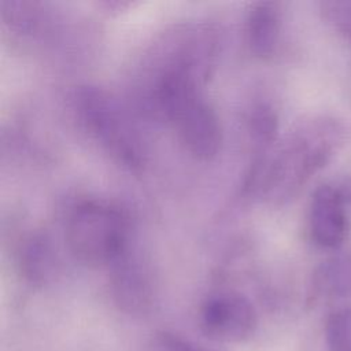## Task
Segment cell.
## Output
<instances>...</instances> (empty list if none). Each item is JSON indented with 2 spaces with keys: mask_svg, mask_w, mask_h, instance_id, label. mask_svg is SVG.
<instances>
[{
  "mask_svg": "<svg viewBox=\"0 0 351 351\" xmlns=\"http://www.w3.org/2000/svg\"><path fill=\"white\" fill-rule=\"evenodd\" d=\"M344 138L346 128L337 118L322 114L303 118L262 162L251 165L245 191L271 206L289 203L336 156Z\"/></svg>",
  "mask_w": 351,
  "mask_h": 351,
  "instance_id": "obj_1",
  "label": "cell"
},
{
  "mask_svg": "<svg viewBox=\"0 0 351 351\" xmlns=\"http://www.w3.org/2000/svg\"><path fill=\"white\" fill-rule=\"evenodd\" d=\"M71 255L92 266H110L130 247V222L117 204L84 199L71 206L64 225Z\"/></svg>",
  "mask_w": 351,
  "mask_h": 351,
  "instance_id": "obj_2",
  "label": "cell"
},
{
  "mask_svg": "<svg viewBox=\"0 0 351 351\" xmlns=\"http://www.w3.org/2000/svg\"><path fill=\"white\" fill-rule=\"evenodd\" d=\"M73 107L84 129L117 163L138 170L147 152L140 130L123 104L108 90L81 85L74 90Z\"/></svg>",
  "mask_w": 351,
  "mask_h": 351,
  "instance_id": "obj_3",
  "label": "cell"
},
{
  "mask_svg": "<svg viewBox=\"0 0 351 351\" xmlns=\"http://www.w3.org/2000/svg\"><path fill=\"white\" fill-rule=\"evenodd\" d=\"M0 18L19 43L36 48H53L64 41L66 18L51 3L37 0H4Z\"/></svg>",
  "mask_w": 351,
  "mask_h": 351,
  "instance_id": "obj_4",
  "label": "cell"
},
{
  "mask_svg": "<svg viewBox=\"0 0 351 351\" xmlns=\"http://www.w3.org/2000/svg\"><path fill=\"white\" fill-rule=\"evenodd\" d=\"M202 332L219 343H243L256 330L258 314L251 300L234 291L210 295L199 310Z\"/></svg>",
  "mask_w": 351,
  "mask_h": 351,
  "instance_id": "obj_5",
  "label": "cell"
},
{
  "mask_svg": "<svg viewBox=\"0 0 351 351\" xmlns=\"http://www.w3.org/2000/svg\"><path fill=\"white\" fill-rule=\"evenodd\" d=\"M108 267L110 289L117 306L133 315L148 313L155 302L156 288L147 261L130 247Z\"/></svg>",
  "mask_w": 351,
  "mask_h": 351,
  "instance_id": "obj_6",
  "label": "cell"
},
{
  "mask_svg": "<svg viewBox=\"0 0 351 351\" xmlns=\"http://www.w3.org/2000/svg\"><path fill=\"white\" fill-rule=\"evenodd\" d=\"M347 199L340 185H319L308 204V233L313 243L325 250L339 248L348 234Z\"/></svg>",
  "mask_w": 351,
  "mask_h": 351,
  "instance_id": "obj_7",
  "label": "cell"
},
{
  "mask_svg": "<svg viewBox=\"0 0 351 351\" xmlns=\"http://www.w3.org/2000/svg\"><path fill=\"white\" fill-rule=\"evenodd\" d=\"M282 30V12L278 3L258 1L251 4L245 15V41L258 58L274 55L280 45Z\"/></svg>",
  "mask_w": 351,
  "mask_h": 351,
  "instance_id": "obj_8",
  "label": "cell"
},
{
  "mask_svg": "<svg viewBox=\"0 0 351 351\" xmlns=\"http://www.w3.org/2000/svg\"><path fill=\"white\" fill-rule=\"evenodd\" d=\"M351 298V254L322 261L311 273L307 288L310 306Z\"/></svg>",
  "mask_w": 351,
  "mask_h": 351,
  "instance_id": "obj_9",
  "label": "cell"
},
{
  "mask_svg": "<svg viewBox=\"0 0 351 351\" xmlns=\"http://www.w3.org/2000/svg\"><path fill=\"white\" fill-rule=\"evenodd\" d=\"M18 267L22 277L34 285H43L55 276L58 261L47 234L34 232L22 240L18 250Z\"/></svg>",
  "mask_w": 351,
  "mask_h": 351,
  "instance_id": "obj_10",
  "label": "cell"
},
{
  "mask_svg": "<svg viewBox=\"0 0 351 351\" xmlns=\"http://www.w3.org/2000/svg\"><path fill=\"white\" fill-rule=\"evenodd\" d=\"M245 129L255 149L252 163L262 162L277 143L278 117L273 106L267 101H255L245 114Z\"/></svg>",
  "mask_w": 351,
  "mask_h": 351,
  "instance_id": "obj_11",
  "label": "cell"
},
{
  "mask_svg": "<svg viewBox=\"0 0 351 351\" xmlns=\"http://www.w3.org/2000/svg\"><path fill=\"white\" fill-rule=\"evenodd\" d=\"M326 351H351V307L332 311L325 322Z\"/></svg>",
  "mask_w": 351,
  "mask_h": 351,
  "instance_id": "obj_12",
  "label": "cell"
},
{
  "mask_svg": "<svg viewBox=\"0 0 351 351\" xmlns=\"http://www.w3.org/2000/svg\"><path fill=\"white\" fill-rule=\"evenodd\" d=\"M319 14L335 33L351 43V0L321 1Z\"/></svg>",
  "mask_w": 351,
  "mask_h": 351,
  "instance_id": "obj_13",
  "label": "cell"
},
{
  "mask_svg": "<svg viewBox=\"0 0 351 351\" xmlns=\"http://www.w3.org/2000/svg\"><path fill=\"white\" fill-rule=\"evenodd\" d=\"M158 351H210L174 332H160L155 337Z\"/></svg>",
  "mask_w": 351,
  "mask_h": 351,
  "instance_id": "obj_14",
  "label": "cell"
},
{
  "mask_svg": "<svg viewBox=\"0 0 351 351\" xmlns=\"http://www.w3.org/2000/svg\"><path fill=\"white\" fill-rule=\"evenodd\" d=\"M99 5L108 12H117V11L126 10L128 7L132 5V3L123 1V0H104V1H100Z\"/></svg>",
  "mask_w": 351,
  "mask_h": 351,
  "instance_id": "obj_15",
  "label": "cell"
},
{
  "mask_svg": "<svg viewBox=\"0 0 351 351\" xmlns=\"http://www.w3.org/2000/svg\"><path fill=\"white\" fill-rule=\"evenodd\" d=\"M340 188H341V191H343V193H344V196L347 199L348 206H351V181L340 185Z\"/></svg>",
  "mask_w": 351,
  "mask_h": 351,
  "instance_id": "obj_16",
  "label": "cell"
}]
</instances>
